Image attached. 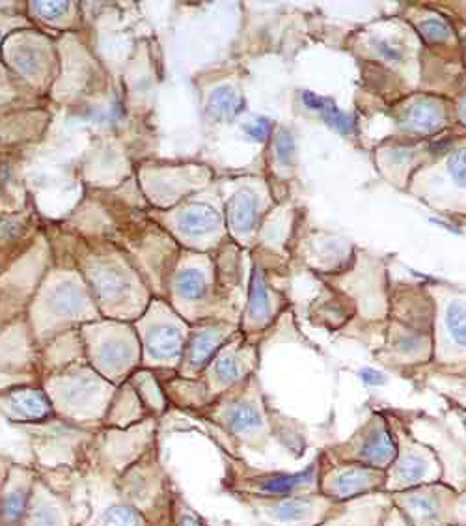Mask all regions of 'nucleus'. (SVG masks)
<instances>
[{"label": "nucleus", "mask_w": 466, "mask_h": 526, "mask_svg": "<svg viewBox=\"0 0 466 526\" xmlns=\"http://www.w3.org/2000/svg\"><path fill=\"white\" fill-rule=\"evenodd\" d=\"M101 319L92 291L77 284L73 278H64L56 288H42L32 301L28 325L36 344L47 346L60 334L81 329L84 323Z\"/></svg>", "instance_id": "nucleus-3"}, {"label": "nucleus", "mask_w": 466, "mask_h": 526, "mask_svg": "<svg viewBox=\"0 0 466 526\" xmlns=\"http://www.w3.org/2000/svg\"><path fill=\"white\" fill-rule=\"evenodd\" d=\"M200 415L206 416L213 426L222 431L228 441L224 452L233 456H241V450L265 454L269 444L275 441L299 457L308 446L306 437L295 424L275 415L267 407L256 375L222 394L207 409L200 411Z\"/></svg>", "instance_id": "nucleus-1"}, {"label": "nucleus", "mask_w": 466, "mask_h": 526, "mask_svg": "<svg viewBox=\"0 0 466 526\" xmlns=\"http://www.w3.org/2000/svg\"><path fill=\"white\" fill-rule=\"evenodd\" d=\"M232 499L247 508L260 526H319L329 519L338 504L321 493L271 499L232 495Z\"/></svg>", "instance_id": "nucleus-14"}, {"label": "nucleus", "mask_w": 466, "mask_h": 526, "mask_svg": "<svg viewBox=\"0 0 466 526\" xmlns=\"http://www.w3.org/2000/svg\"><path fill=\"white\" fill-rule=\"evenodd\" d=\"M75 469H40L21 526H79Z\"/></svg>", "instance_id": "nucleus-12"}, {"label": "nucleus", "mask_w": 466, "mask_h": 526, "mask_svg": "<svg viewBox=\"0 0 466 526\" xmlns=\"http://www.w3.org/2000/svg\"><path fill=\"white\" fill-rule=\"evenodd\" d=\"M213 263L207 256H185L179 262L178 271L172 278V308L187 323H200L207 319H224L220 310L222 303L213 284Z\"/></svg>", "instance_id": "nucleus-10"}, {"label": "nucleus", "mask_w": 466, "mask_h": 526, "mask_svg": "<svg viewBox=\"0 0 466 526\" xmlns=\"http://www.w3.org/2000/svg\"><path fill=\"white\" fill-rule=\"evenodd\" d=\"M422 430L409 428L412 435L435 450L442 463V482L452 485L459 493H466V411H463L461 430L455 431L439 420H418Z\"/></svg>", "instance_id": "nucleus-19"}, {"label": "nucleus", "mask_w": 466, "mask_h": 526, "mask_svg": "<svg viewBox=\"0 0 466 526\" xmlns=\"http://www.w3.org/2000/svg\"><path fill=\"white\" fill-rule=\"evenodd\" d=\"M420 32L427 42L440 43L452 38V28L440 17H427L420 25Z\"/></svg>", "instance_id": "nucleus-34"}, {"label": "nucleus", "mask_w": 466, "mask_h": 526, "mask_svg": "<svg viewBox=\"0 0 466 526\" xmlns=\"http://www.w3.org/2000/svg\"><path fill=\"white\" fill-rule=\"evenodd\" d=\"M92 284V297L101 318L135 323L150 306L148 291L140 288L133 271L125 263L105 258L96 260L86 271Z\"/></svg>", "instance_id": "nucleus-9"}, {"label": "nucleus", "mask_w": 466, "mask_h": 526, "mask_svg": "<svg viewBox=\"0 0 466 526\" xmlns=\"http://www.w3.org/2000/svg\"><path fill=\"white\" fill-rule=\"evenodd\" d=\"M386 487V471L371 469L360 463L330 461L321 450L319 493L334 502H347L371 493H381Z\"/></svg>", "instance_id": "nucleus-20"}, {"label": "nucleus", "mask_w": 466, "mask_h": 526, "mask_svg": "<svg viewBox=\"0 0 466 526\" xmlns=\"http://www.w3.org/2000/svg\"><path fill=\"white\" fill-rule=\"evenodd\" d=\"M0 415L10 424L23 428L42 426L58 418L42 385H21L0 390Z\"/></svg>", "instance_id": "nucleus-22"}, {"label": "nucleus", "mask_w": 466, "mask_h": 526, "mask_svg": "<svg viewBox=\"0 0 466 526\" xmlns=\"http://www.w3.org/2000/svg\"><path fill=\"white\" fill-rule=\"evenodd\" d=\"M321 111L325 112V118L329 120L330 124L338 127L343 133H351V131H353V125H355L353 124V120H351L347 114L338 111L334 105L330 107V105H327V101H325V105H323Z\"/></svg>", "instance_id": "nucleus-37"}, {"label": "nucleus", "mask_w": 466, "mask_h": 526, "mask_svg": "<svg viewBox=\"0 0 466 526\" xmlns=\"http://www.w3.org/2000/svg\"><path fill=\"white\" fill-rule=\"evenodd\" d=\"M127 381L137 390L140 400L153 418H161L165 415L170 402L166 398L165 388H163V383H161L157 372L148 370V368H138L137 372L131 375Z\"/></svg>", "instance_id": "nucleus-31"}, {"label": "nucleus", "mask_w": 466, "mask_h": 526, "mask_svg": "<svg viewBox=\"0 0 466 526\" xmlns=\"http://www.w3.org/2000/svg\"><path fill=\"white\" fill-rule=\"evenodd\" d=\"M116 484L151 526H174L176 487L163 467L159 443L135 465L116 476Z\"/></svg>", "instance_id": "nucleus-8"}, {"label": "nucleus", "mask_w": 466, "mask_h": 526, "mask_svg": "<svg viewBox=\"0 0 466 526\" xmlns=\"http://www.w3.org/2000/svg\"><path fill=\"white\" fill-rule=\"evenodd\" d=\"M399 122L414 133H433L444 124L442 103L435 97H414L399 114Z\"/></svg>", "instance_id": "nucleus-29"}, {"label": "nucleus", "mask_w": 466, "mask_h": 526, "mask_svg": "<svg viewBox=\"0 0 466 526\" xmlns=\"http://www.w3.org/2000/svg\"><path fill=\"white\" fill-rule=\"evenodd\" d=\"M230 226L233 232L247 234L258 222V200L252 193H239L230 202Z\"/></svg>", "instance_id": "nucleus-32"}, {"label": "nucleus", "mask_w": 466, "mask_h": 526, "mask_svg": "<svg viewBox=\"0 0 466 526\" xmlns=\"http://www.w3.org/2000/svg\"><path fill=\"white\" fill-rule=\"evenodd\" d=\"M448 172L452 176L453 183L466 191V146L457 148L448 159Z\"/></svg>", "instance_id": "nucleus-35"}, {"label": "nucleus", "mask_w": 466, "mask_h": 526, "mask_svg": "<svg viewBox=\"0 0 466 526\" xmlns=\"http://www.w3.org/2000/svg\"><path fill=\"white\" fill-rule=\"evenodd\" d=\"M453 526H466V523H461V525H453Z\"/></svg>", "instance_id": "nucleus-42"}, {"label": "nucleus", "mask_w": 466, "mask_h": 526, "mask_svg": "<svg viewBox=\"0 0 466 526\" xmlns=\"http://www.w3.org/2000/svg\"><path fill=\"white\" fill-rule=\"evenodd\" d=\"M224 457L226 474L222 478V491L232 495H252V497H293V495H314L319 493L321 478V452L297 472L260 471L248 465L247 459L233 456L230 452H220Z\"/></svg>", "instance_id": "nucleus-5"}, {"label": "nucleus", "mask_w": 466, "mask_h": 526, "mask_svg": "<svg viewBox=\"0 0 466 526\" xmlns=\"http://www.w3.org/2000/svg\"><path fill=\"white\" fill-rule=\"evenodd\" d=\"M0 38H2V30H0Z\"/></svg>", "instance_id": "nucleus-43"}, {"label": "nucleus", "mask_w": 466, "mask_h": 526, "mask_svg": "<svg viewBox=\"0 0 466 526\" xmlns=\"http://www.w3.org/2000/svg\"><path fill=\"white\" fill-rule=\"evenodd\" d=\"M459 120L466 125V97L461 101V105H459Z\"/></svg>", "instance_id": "nucleus-39"}, {"label": "nucleus", "mask_w": 466, "mask_h": 526, "mask_svg": "<svg viewBox=\"0 0 466 526\" xmlns=\"http://www.w3.org/2000/svg\"><path fill=\"white\" fill-rule=\"evenodd\" d=\"M84 355L97 374L120 387L142 368V347L133 323L97 319L79 329Z\"/></svg>", "instance_id": "nucleus-4"}, {"label": "nucleus", "mask_w": 466, "mask_h": 526, "mask_svg": "<svg viewBox=\"0 0 466 526\" xmlns=\"http://www.w3.org/2000/svg\"><path fill=\"white\" fill-rule=\"evenodd\" d=\"M42 387L53 403L56 416L86 431L103 428V420L118 388L97 374L86 359L43 374Z\"/></svg>", "instance_id": "nucleus-2"}, {"label": "nucleus", "mask_w": 466, "mask_h": 526, "mask_svg": "<svg viewBox=\"0 0 466 526\" xmlns=\"http://www.w3.org/2000/svg\"><path fill=\"white\" fill-rule=\"evenodd\" d=\"M392 506V495L386 491L338 502L329 519L319 526H383Z\"/></svg>", "instance_id": "nucleus-24"}, {"label": "nucleus", "mask_w": 466, "mask_h": 526, "mask_svg": "<svg viewBox=\"0 0 466 526\" xmlns=\"http://www.w3.org/2000/svg\"><path fill=\"white\" fill-rule=\"evenodd\" d=\"M396 452V441L384 413H373L347 441L323 448V454L330 461L360 463L379 471H386L392 465Z\"/></svg>", "instance_id": "nucleus-16"}, {"label": "nucleus", "mask_w": 466, "mask_h": 526, "mask_svg": "<svg viewBox=\"0 0 466 526\" xmlns=\"http://www.w3.org/2000/svg\"><path fill=\"white\" fill-rule=\"evenodd\" d=\"M237 333H239V325L222 319H207L194 323L183 351L178 375L185 379H198L206 372L207 366L217 357L220 349L226 346Z\"/></svg>", "instance_id": "nucleus-21"}, {"label": "nucleus", "mask_w": 466, "mask_h": 526, "mask_svg": "<svg viewBox=\"0 0 466 526\" xmlns=\"http://www.w3.org/2000/svg\"><path fill=\"white\" fill-rule=\"evenodd\" d=\"M396 441V459L386 469V493H398L418 485L442 482V463L433 448L418 441L405 420L398 416H386Z\"/></svg>", "instance_id": "nucleus-11"}, {"label": "nucleus", "mask_w": 466, "mask_h": 526, "mask_svg": "<svg viewBox=\"0 0 466 526\" xmlns=\"http://www.w3.org/2000/svg\"><path fill=\"white\" fill-rule=\"evenodd\" d=\"M159 418H148L127 430L101 428L94 433L88 457L114 476H120L146 456L157 441Z\"/></svg>", "instance_id": "nucleus-13"}, {"label": "nucleus", "mask_w": 466, "mask_h": 526, "mask_svg": "<svg viewBox=\"0 0 466 526\" xmlns=\"http://www.w3.org/2000/svg\"><path fill=\"white\" fill-rule=\"evenodd\" d=\"M148 418H153V416L144 407L137 390L133 388L129 381H125L114 392L109 411H107V416L103 420V428L127 430V428H133V426H137V424L148 420Z\"/></svg>", "instance_id": "nucleus-27"}, {"label": "nucleus", "mask_w": 466, "mask_h": 526, "mask_svg": "<svg viewBox=\"0 0 466 526\" xmlns=\"http://www.w3.org/2000/svg\"><path fill=\"white\" fill-rule=\"evenodd\" d=\"M383 526H411L407 523V519L401 515L396 506H392V510L386 515Z\"/></svg>", "instance_id": "nucleus-38"}, {"label": "nucleus", "mask_w": 466, "mask_h": 526, "mask_svg": "<svg viewBox=\"0 0 466 526\" xmlns=\"http://www.w3.org/2000/svg\"><path fill=\"white\" fill-rule=\"evenodd\" d=\"M373 47H375L377 55L384 58L386 62L398 64V62H401V60L405 58L403 51L399 49L398 45L390 42V40H386V38H375V40H373Z\"/></svg>", "instance_id": "nucleus-36"}, {"label": "nucleus", "mask_w": 466, "mask_h": 526, "mask_svg": "<svg viewBox=\"0 0 466 526\" xmlns=\"http://www.w3.org/2000/svg\"><path fill=\"white\" fill-rule=\"evenodd\" d=\"M174 222L181 232V236L192 241L191 245H198L204 237L213 236L220 230V215L215 209L192 204L189 208L179 211Z\"/></svg>", "instance_id": "nucleus-30"}, {"label": "nucleus", "mask_w": 466, "mask_h": 526, "mask_svg": "<svg viewBox=\"0 0 466 526\" xmlns=\"http://www.w3.org/2000/svg\"><path fill=\"white\" fill-rule=\"evenodd\" d=\"M10 49V62L21 77H25L28 83L40 86L47 83V75L51 71V47L43 42L40 36H30V38H21L17 40V49Z\"/></svg>", "instance_id": "nucleus-26"}, {"label": "nucleus", "mask_w": 466, "mask_h": 526, "mask_svg": "<svg viewBox=\"0 0 466 526\" xmlns=\"http://www.w3.org/2000/svg\"><path fill=\"white\" fill-rule=\"evenodd\" d=\"M142 347V368L153 372H178L187 346L191 323L172 306L155 299L133 323Z\"/></svg>", "instance_id": "nucleus-7"}, {"label": "nucleus", "mask_w": 466, "mask_h": 526, "mask_svg": "<svg viewBox=\"0 0 466 526\" xmlns=\"http://www.w3.org/2000/svg\"><path fill=\"white\" fill-rule=\"evenodd\" d=\"M384 353L388 362L403 366L429 362L433 359V333L396 321L390 327Z\"/></svg>", "instance_id": "nucleus-25"}, {"label": "nucleus", "mask_w": 466, "mask_h": 526, "mask_svg": "<svg viewBox=\"0 0 466 526\" xmlns=\"http://www.w3.org/2000/svg\"><path fill=\"white\" fill-rule=\"evenodd\" d=\"M38 467L10 461L0 484V526H21L32 499Z\"/></svg>", "instance_id": "nucleus-23"}, {"label": "nucleus", "mask_w": 466, "mask_h": 526, "mask_svg": "<svg viewBox=\"0 0 466 526\" xmlns=\"http://www.w3.org/2000/svg\"><path fill=\"white\" fill-rule=\"evenodd\" d=\"M75 493L83 502L84 517L79 526H151L150 521L125 499L116 476L99 467L88 454L73 472Z\"/></svg>", "instance_id": "nucleus-6"}, {"label": "nucleus", "mask_w": 466, "mask_h": 526, "mask_svg": "<svg viewBox=\"0 0 466 526\" xmlns=\"http://www.w3.org/2000/svg\"><path fill=\"white\" fill-rule=\"evenodd\" d=\"M10 461H12V459H8V461H6V465H4V469H2V472H0V484H2V480H4V476H6V471H8V465H10Z\"/></svg>", "instance_id": "nucleus-40"}, {"label": "nucleus", "mask_w": 466, "mask_h": 526, "mask_svg": "<svg viewBox=\"0 0 466 526\" xmlns=\"http://www.w3.org/2000/svg\"><path fill=\"white\" fill-rule=\"evenodd\" d=\"M6 461H8V457L0 456V472H2V469H4V465H6Z\"/></svg>", "instance_id": "nucleus-41"}, {"label": "nucleus", "mask_w": 466, "mask_h": 526, "mask_svg": "<svg viewBox=\"0 0 466 526\" xmlns=\"http://www.w3.org/2000/svg\"><path fill=\"white\" fill-rule=\"evenodd\" d=\"M276 308L273 305V297L267 290L260 271L254 277V286L250 291V301H248L247 314L239 323V331L250 338L252 334L261 333L267 329L273 318H275Z\"/></svg>", "instance_id": "nucleus-28"}, {"label": "nucleus", "mask_w": 466, "mask_h": 526, "mask_svg": "<svg viewBox=\"0 0 466 526\" xmlns=\"http://www.w3.org/2000/svg\"><path fill=\"white\" fill-rule=\"evenodd\" d=\"M34 428V454L40 469H79L96 431H86L55 418Z\"/></svg>", "instance_id": "nucleus-17"}, {"label": "nucleus", "mask_w": 466, "mask_h": 526, "mask_svg": "<svg viewBox=\"0 0 466 526\" xmlns=\"http://www.w3.org/2000/svg\"><path fill=\"white\" fill-rule=\"evenodd\" d=\"M258 366V349L245 334L233 336L200 375L213 400L248 381Z\"/></svg>", "instance_id": "nucleus-18"}, {"label": "nucleus", "mask_w": 466, "mask_h": 526, "mask_svg": "<svg viewBox=\"0 0 466 526\" xmlns=\"http://www.w3.org/2000/svg\"><path fill=\"white\" fill-rule=\"evenodd\" d=\"M174 526H209L206 519L183 499L178 489L174 495Z\"/></svg>", "instance_id": "nucleus-33"}, {"label": "nucleus", "mask_w": 466, "mask_h": 526, "mask_svg": "<svg viewBox=\"0 0 466 526\" xmlns=\"http://www.w3.org/2000/svg\"><path fill=\"white\" fill-rule=\"evenodd\" d=\"M0 79H2V77H0Z\"/></svg>", "instance_id": "nucleus-44"}, {"label": "nucleus", "mask_w": 466, "mask_h": 526, "mask_svg": "<svg viewBox=\"0 0 466 526\" xmlns=\"http://www.w3.org/2000/svg\"><path fill=\"white\" fill-rule=\"evenodd\" d=\"M390 495L394 506L411 526H453L466 523L461 515L463 493L444 482L418 485Z\"/></svg>", "instance_id": "nucleus-15"}]
</instances>
